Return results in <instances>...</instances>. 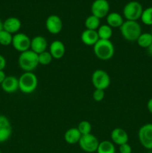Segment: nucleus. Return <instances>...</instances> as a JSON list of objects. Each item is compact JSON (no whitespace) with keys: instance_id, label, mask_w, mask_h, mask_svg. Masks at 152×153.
<instances>
[{"instance_id":"1","label":"nucleus","mask_w":152,"mask_h":153,"mask_svg":"<svg viewBox=\"0 0 152 153\" xmlns=\"http://www.w3.org/2000/svg\"><path fill=\"white\" fill-rule=\"evenodd\" d=\"M120 33L127 41L135 42L142 34V28L137 21L125 20L120 27Z\"/></svg>"},{"instance_id":"2","label":"nucleus","mask_w":152,"mask_h":153,"mask_svg":"<svg viewBox=\"0 0 152 153\" xmlns=\"http://www.w3.org/2000/svg\"><path fill=\"white\" fill-rule=\"evenodd\" d=\"M93 52L101 61H109L114 55L115 48L110 40H98L93 46Z\"/></svg>"},{"instance_id":"3","label":"nucleus","mask_w":152,"mask_h":153,"mask_svg":"<svg viewBox=\"0 0 152 153\" xmlns=\"http://www.w3.org/2000/svg\"><path fill=\"white\" fill-rule=\"evenodd\" d=\"M18 64L24 72H33L39 65L38 55L31 49L21 52L18 58Z\"/></svg>"},{"instance_id":"4","label":"nucleus","mask_w":152,"mask_h":153,"mask_svg":"<svg viewBox=\"0 0 152 153\" xmlns=\"http://www.w3.org/2000/svg\"><path fill=\"white\" fill-rule=\"evenodd\" d=\"M38 86V79L33 72H24L19 78V91L25 94L34 93Z\"/></svg>"},{"instance_id":"5","label":"nucleus","mask_w":152,"mask_h":153,"mask_svg":"<svg viewBox=\"0 0 152 153\" xmlns=\"http://www.w3.org/2000/svg\"><path fill=\"white\" fill-rule=\"evenodd\" d=\"M142 5L137 1H131L123 8V17L126 20L137 21L141 18L143 11Z\"/></svg>"},{"instance_id":"6","label":"nucleus","mask_w":152,"mask_h":153,"mask_svg":"<svg viewBox=\"0 0 152 153\" xmlns=\"http://www.w3.org/2000/svg\"><path fill=\"white\" fill-rule=\"evenodd\" d=\"M91 82L95 89L105 91L110 85V77L105 70L98 69L92 73Z\"/></svg>"},{"instance_id":"7","label":"nucleus","mask_w":152,"mask_h":153,"mask_svg":"<svg viewBox=\"0 0 152 153\" xmlns=\"http://www.w3.org/2000/svg\"><path fill=\"white\" fill-rule=\"evenodd\" d=\"M140 144L148 150H152V123L144 124L138 131Z\"/></svg>"},{"instance_id":"8","label":"nucleus","mask_w":152,"mask_h":153,"mask_svg":"<svg viewBox=\"0 0 152 153\" xmlns=\"http://www.w3.org/2000/svg\"><path fill=\"white\" fill-rule=\"evenodd\" d=\"M99 141L98 138L92 133L85 135H82L78 142L80 149L85 152L93 153L96 152Z\"/></svg>"},{"instance_id":"9","label":"nucleus","mask_w":152,"mask_h":153,"mask_svg":"<svg viewBox=\"0 0 152 153\" xmlns=\"http://www.w3.org/2000/svg\"><path fill=\"white\" fill-rule=\"evenodd\" d=\"M11 45L15 50L20 53L25 52L31 48V38L26 34L18 32L13 35Z\"/></svg>"},{"instance_id":"10","label":"nucleus","mask_w":152,"mask_h":153,"mask_svg":"<svg viewBox=\"0 0 152 153\" xmlns=\"http://www.w3.org/2000/svg\"><path fill=\"white\" fill-rule=\"evenodd\" d=\"M110 11V4L107 0H95L91 5L92 15L100 19L106 17Z\"/></svg>"},{"instance_id":"11","label":"nucleus","mask_w":152,"mask_h":153,"mask_svg":"<svg viewBox=\"0 0 152 153\" xmlns=\"http://www.w3.org/2000/svg\"><path fill=\"white\" fill-rule=\"evenodd\" d=\"M46 30L52 34H58L63 29V21L59 16L52 14L46 20Z\"/></svg>"},{"instance_id":"12","label":"nucleus","mask_w":152,"mask_h":153,"mask_svg":"<svg viewBox=\"0 0 152 153\" xmlns=\"http://www.w3.org/2000/svg\"><path fill=\"white\" fill-rule=\"evenodd\" d=\"M11 134L12 126L10 120L4 115H0V143L7 141Z\"/></svg>"},{"instance_id":"13","label":"nucleus","mask_w":152,"mask_h":153,"mask_svg":"<svg viewBox=\"0 0 152 153\" xmlns=\"http://www.w3.org/2000/svg\"><path fill=\"white\" fill-rule=\"evenodd\" d=\"M48 42L43 36L37 35L31 39V48L30 49L37 55L47 51Z\"/></svg>"},{"instance_id":"14","label":"nucleus","mask_w":152,"mask_h":153,"mask_svg":"<svg viewBox=\"0 0 152 153\" xmlns=\"http://www.w3.org/2000/svg\"><path fill=\"white\" fill-rule=\"evenodd\" d=\"M1 88L7 94H13L19 90V79L14 76H6L4 82L1 84Z\"/></svg>"},{"instance_id":"15","label":"nucleus","mask_w":152,"mask_h":153,"mask_svg":"<svg viewBox=\"0 0 152 153\" xmlns=\"http://www.w3.org/2000/svg\"><path fill=\"white\" fill-rule=\"evenodd\" d=\"M110 138L111 141L114 144L121 146L122 144L128 143L129 140V137L125 129L122 128H116L111 131L110 134Z\"/></svg>"},{"instance_id":"16","label":"nucleus","mask_w":152,"mask_h":153,"mask_svg":"<svg viewBox=\"0 0 152 153\" xmlns=\"http://www.w3.org/2000/svg\"><path fill=\"white\" fill-rule=\"evenodd\" d=\"M22 27V22L17 17L10 16L7 18L3 22V29L11 34H15L19 32Z\"/></svg>"},{"instance_id":"17","label":"nucleus","mask_w":152,"mask_h":153,"mask_svg":"<svg viewBox=\"0 0 152 153\" xmlns=\"http://www.w3.org/2000/svg\"><path fill=\"white\" fill-rule=\"evenodd\" d=\"M49 52L52 55L53 59H61L65 55V45L61 40H54L49 46Z\"/></svg>"},{"instance_id":"18","label":"nucleus","mask_w":152,"mask_h":153,"mask_svg":"<svg viewBox=\"0 0 152 153\" xmlns=\"http://www.w3.org/2000/svg\"><path fill=\"white\" fill-rule=\"evenodd\" d=\"M99 40L97 31L85 29L80 34V40L84 45L88 46H93Z\"/></svg>"},{"instance_id":"19","label":"nucleus","mask_w":152,"mask_h":153,"mask_svg":"<svg viewBox=\"0 0 152 153\" xmlns=\"http://www.w3.org/2000/svg\"><path fill=\"white\" fill-rule=\"evenodd\" d=\"M81 134L77 128H70L66 131L64 134V140L68 144L74 145L78 143Z\"/></svg>"},{"instance_id":"20","label":"nucleus","mask_w":152,"mask_h":153,"mask_svg":"<svg viewBox=\"0 0 152 153\" xmlns=\"http://www.w3.org/2000/svg\"><path fill=\"white\" fill-rule=\"evenodd\" d=\"M106 20H107V24L109 26L113 28H120L124 20L123 16L117 12H111L109 13L108 15L106 16Z\"/></svg>"},{"instance_id":"21","label":"nucleus","mask_w":152,"mask_h":153,"mask_svg":"<svg viewBox=\"0 0 152 153\" xmlns=\"http://www.w3.org/2000/svg\"><path fill=\"white\" fill-rule=\"evenodd\" d=\"M99 40H110L113 36V28L107 24L101 25L97 29Z\"/></svg>"},{"instance_id":"22","label":"nucleus","mask_w":152,"mask_h":153,"mask_svg":"<svg viewBox=\"0 0 152 153\" xmlns=\"http://www.w3.org/2000/svg\"><path fill=\"white\" fill-rule=\"evenodd\" d=\"M97 153H116L114 143L110 140H102L99 142Z\"/></svg>"},{"instance_id":"23","label":"nucleus","mask_w":152,"mask_h":153,"mask_svg":"<svg viewBox=\"0 0 152 153\" xmlns=\"http://www.w3.org/2000/svg\"><path fill=\"white\" fill-rule=\"evenodd\" d=\"M84 25L86 27V29L97 31V29L101 25V22H100L99 18L91 14L90 16H87L86 19H85Z\"/></svg>"},{"instance_id":"24","label":"nucleus","mask_w":152,"mask_h":153,"mask_svg":"<svg viewBox=\"0 0 152 153\" xmlns=\"http://www.w3.org/2000/svg\"><path fill=\"white\" fill-rule=\"evenodd\" d=\"M136 42L141 48L147 49L152 43V34H151V32L142 33Z\"/></svg>"},{"instance_id":"25","label":"nucleus","mask_w":152,"mask_h":153,"mask_svg":"<svg viewBox=\"0 0 152 153\" xmlns=\"http://www.w3.org/2000/svg\"><path fill=\"white\" fill-rule=\"evenodd\" d=\"M140 19L144 25L152 26V7L143 10Z\"/></svg>"},{"instance_id":"26","label":"nucleus","mask_w":152,"mask_h":153,"mask_svg":"<svg viewBox=\"0 0 152 153\" xmlns=\"http://www.w3.org/2000/svg\"><path fill=\"white\" fill-rule=\"evenodd\" d=\"M13 40V34L4 29L0 31V45L4 46H7L11 45Z\"/></svg>"},{"instance_id":"27","label":"nucleus","mask_w":152,"mask_h":153,"mask_svg":"<svg viewBox=\"0 0 152 153\" xmlns=\"http://www.w3.org/2000/svg\"><path fill=\"white\" fill-rule=\"evenodd\" d=\"M77 128L81 135H85V134H90L92 131V125L87 120H82L77 125Z\"/></svg>"},{"instance_id":"28","label":"nucleus","mask_w":152,"mask_h":153,"mask_svg":"<svg viewBox=\"0 0 152 153\" xmlns=\"http://www.w3.org/2000/svg\"><path fill=\"white\" fill-rule=\"evenodd\" d=\"M52 59H53V58H52V55L49 51H46V52H43L38 55L39 64H40V65H49L52 61Z\"/></svg>"},{"instance_id":"29","label":"nucleus","mask_w":152,"mask_h":153,"mask_svg":"<svg viewBox=\"0 0 152 153\" xmlns=\"http://www.w3.org/2000/svg\"><path fill=\"white\" fill-rule=\"evenodd\" d=\"M105 91L104 90H99V89H95L93 91L92 94V98H93L94 101L99 102H101L104 99V96H105Z\"/></svg>"},{"instance_id":"30","label":"nucleus","mask_w":152,"mask_h":153,"mask_svg":"<svg viewBox=\"0 0 152 153\" xmlns=\"http://www.w3.org/2000/svg\"><path fill=\"white\" fill-rule=\"evenodd\" d=\"M119 153H132V148L128 143L119 146Z\"/></svg>"},{"instance_id":"31","label":"nucleus","mask_w":152,"mask_h":153,"mask_svg":"<svg viewBox=\"0 0 152 153\" xmlns=\"http://www.w3.org/2000/svg\"><path fill=\"white\" fill-rule=\"evenodd\" d=\"M6 64H7V61H6L5 58L0 54V70H4Z\"/></svg>"},{"instance_id":"32","label":"nucleus","mask_w":152,"mask_h":153,"mask_svg":"<svg viewBox=\"0 0 152 153\" xmlns=\"http://www.w3.org/2000/svg\"><path fill=\"white\" fill-rule=\"evenodd\" d=\"M147 109L149 111V113L152 114V98H151L150 100L148 101L147 102Z\"/></svg>"},{"instance_id":"33","label":"nucleus","mask_w":152,"mask_h":153,"mask_svg":"<svg viewBox=\"0 0 152 153\" xmlns=\"http://www.w3.org/2000/svg\"><path fill=\"white\" fill-rule=\"evenodd\" d=\"M6 74L4 72V70H0V85L4 82V80L6 78Z\"/></svg>"},{"instance_id":"34","label":"nucleus","mask_w":152,"mask_h":153,"mask_svg":"<svg viewBox=\"0 0 152 153\" xmlns=\"http://www.w3.org/2000/svg\"><path fill=\"white\" fill-rule=\"evenodd\" d=\"M146 49H147L148 54V55H150V56L152 57V43Z\"/></svg>"},{"instance_id":"35","label":"nucleus","mask_w":152,"mask_h":153,"mask_svg":"<svg viewBox=\"0 0 152 153\" xmlns=\"http://www.w3.org/2000/svg\"><path fill=\"white\" fill-rule=\"evenodd\" d=\"M3 30V22L0 19V31Z\"/></svg>"},{"instance_id":"36","label":"nucleus","mask_w":152,"mask_h":153,"mask_svg":"<svg viewBox=\"0 0 152 153\" xmlns=\"http://www.w3.org/2000/svg\"><path fill=\"white\" fill-rule=\"evenodd\" d=\"M151 34H152V26H151Z\"/></svg>"},{"instance_id":"37","label":"nucleus","mask_w":152,"mask_h":153,"mask_svg":"<svg viewBox=\"0 0 152 153\" xmlns=\"http://www.w3.org/2000/svg\"><path fill=\"white\" fill-rule=\"evenodd\" d=\"M148 153H152V151H151V152H149Z\"/></svg>"},{"instance_id":"38","label":"nucleus","mask_w":152,"mask_h":153,"mask_svg":"<svg viewBox=\"0 0 152 153\" xmlns=\"http://www.w3.org/2000/svg\"><path fill=\"white\" fill-rule=\"evenodd\" d=\"M0 153H1V150H0Z\"/></svg>"}]
</instances>
